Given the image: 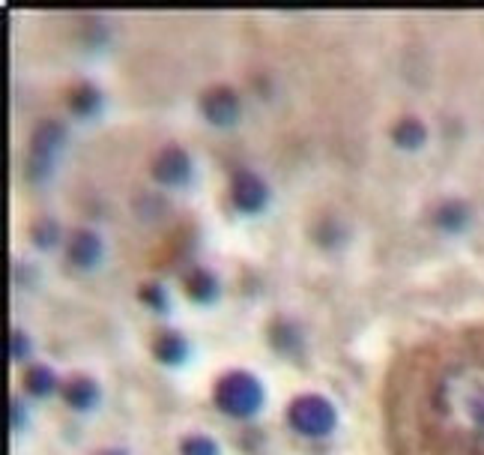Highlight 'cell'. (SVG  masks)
Returning a JSON list of instances; mask_svg holds the SVG:
<instances>
[{
    "mask_svg": "<svg viewBox=\"0 0 484 455\" xmlns=\"http://www.w3.org/2000/svg\"><path fill=\"white\" fill-rule=\"evenodd\" d=\"M63 402H67L69 407H76V411H90L93 405L99 402V387L93 378H69L67 384H63Z\"/></svg>",
    "mask_w": 484,
    "mask_h": 455,
    "instance_id": "obj_9",
    "label": "cell"
},
{
    "mask_svg": "<svg viewBox=\"0 0 484 455\" xmlns=\"http://www.w3.org/2000/svg\"><path fill=\"white\" fill-rule=\"evenodd\" d=\"M63 141H67V129H63L58 120H42V123L33 129L31 156H27V177L33 183L45 180L54 171V162H58V156L63 150Z\"/></svg>",
    "mask_w": 484,
    "mask_h": 455,
    "instance_id": "obj_3",
    "label": "cell"
},
{
    "mask_svg": "<svg viewBox=\"0 0 484 455\" xmlns=\"http://www.w3.org/2000/svg\"><path fill=\"white\" fill-rule=\"evenodd\" d=\"M33 240L40 243L42 249L54 246V240H58V228H54V222H40V225L33 228Z\"/></svg>",
    "mask_w": 484,
    "mask_h": 455,
    "instance_id": "obj_17",
    "label": "cell"
},
{
    "mask_svg": "<svg viewBox=\"0 0 484 455\" xmlns=\"http://www.w3.org/2000/svg\"><path fill=\"white\" fill-rule=\"evenodd\" d=\"M27 350H31V341H27V336L22 330H15L13 336H9V357L13 359H22Z\"/></svg>",
    "mask_w": 484,
    "mask_h": 455,
    "instance_id": "obj_18",
    "label": "cell"
},
{
    "mask_svg": "<svg viewBox=\"0 0 484 455\" xmlns=\"http://www.w3.org/2000/svg\"><path fill=\"white\" fill-rule=\"evenodd\" d=\"M201 111L212 126H230L239 117V96L230 87H210L201 96Z\"/></svg>",
    "mask_w": 484,
    "mask_h": 455,
    "instance_id": "obj_6",
    "label": "cell"
},
{
    "mask_svg": "<svg viewBox=\"0 0 484 455\" xmlns=\"http://www.w3.org/2000/svg\"><path fill=\"white\" fill-rule=\"evenodd\" d=\"M230 198H234L237 210L242 213H260L269 201V189L257 174L239 168L234 174V180H230Z\"/></svg>",
    "mask_w": 484,
    "mask_h": 455,
    "instance_id": "obj_5",
    "label": "cell"
},
{
    "mask_svg": "<svg viewBox=\"0 0 484 455\" xmlns=\"http://www.w3.org/2000/svg\"><path fill=\"white\" fill-rule=\"evenodd\" d=\"M67 258L76 267H81V270L96 267L99 258H102V240H99L96 231H87V228L76 231V234L69 237V243H67Z\"/></svg>",
    "mask_w": 484,
    "mask_h": 455,
    "instance_id": "obj_8",
    "label": "cell"
},
{
    "mask_svg": "<svg viewBox=\"0 0 484 455\" xmlns=\"http://www.w3.org/2000/svg\"><path fill=\"white\" fill-rule=\"evenodd\" d=\"M69 108L76 114H96L102 108V93L93 85H76L69 90Z\"/></svg>",
    "mask_w": 484,
    "mask_h": 455,
    "instance_id": "obj_12",
    "label": "cell"
},
{
    "mask_svg": "<svg viewBox=\"0 0 484 455\" xmlns=\"http://www.w3.org/2000/svg\"><path fill=\"white\" fill-rule=\"evenodd\" d=\"M440 225H449V228H458L461 225V210L454 207V204H445V207L440 210Z\"/></svg>",
    "mask_w": 484,
    "mask_h": 455,
    "instance_id": "obj_19",
    "label": "cell"
},
{
    "mask_svg": "<svg viewBox=\"0 0 484 455\" xmlns=\"http://www.w3.org/2000/svg\"><path fill=\"white\" fill-rule=\"evenodd\" d=\"M392 138H395L398 147H404V150H416V147L425 141V126L413 117H404L401 123L395 126Z\"/></svg>",
    "mask_w": 484,
    "mask_h": 455,
    "instance_id": "obj_14",
    "label": "cell"
},
{
    "mask_svg": "<svg viewBox=\"0 0 484 455\" xmlns=\"http://www.w3.org/2000/svg\"><path fill=\"white\" fill-rule=\"evenodd\" d=\"M153 354H156V359H159V363H165V366L183 363V359H185V339L180 336V332L165 330L162 336L156 339Z\"/></svg>",
    "mask_w": 484,
    "mask_h": 455,
    "instance_id": "obj_10",
    "label": "cell"
},
{
    "mask_svg": "<svg viewBox=\"0 0 484 455\" xmlns=\"http://www.w3.org/2000/svg\"><path fill=\"white\" fill-rule=\"evenodd\" d=\"M180 452L183 455H219V443L207 438V434H189V438L180 443Z\"/></svg>",
    "mask_w": 484,
    "mask_h": 455,
    "instance_id": "obj_15",
    "label": "cell"
},
{
    "mask_svg": "<svg viewBox=\"0 0 484 455\" xmlns=\"http://www.w3.org/2000/svg\"><path fill=\"white\" fill-rule=\"evenodd\" d=\"M287 420H291V425L300 434H305V438H326L332 429H335V407L326 402L323 396H300L293 398L291 407H287Z\"/></svg>",
    "mask_w": 484,
    "mask_h": 455,
    "instance_id": "obj_4",
    "label": "cell"
},
{
    "mask_svg": "<svg viewBox=\"0 0 484 455\" xmlns=\"http://www.w3.org/2000/svg\"><path fill=\"white\" fill-rule=\"evenodd\" d=\"M99 455H126L123 450H105V452H99Z\"/></svg>",
    "mask_w": 484,
    "mask_h": 455,
    "instance_id": "obj_20",
    "label": "cell"
},
{
    "mask_svg": "<svg viewBox=\"0 0 484 455\" xmlns=\"http://www.w3.org/2000/svg\"><path fill=\"white\" fill-rule=\"evenodd\" d=\"M392 455H484V327L407 348L386 380Z\"/></svg>",
    "mask_w": 484,
    "mask_h": 455,
    "instance_id": "obj_1",
    "label": "cell"
},
{
    "mask_svg": "<svg viewBox=\"0 0 484 455\" xmlns=\"http://www.w3.org/2000/svg\"><path fill=\"white\" fill-rule=\"evenodd\" d=\"M54 387H58V380L49 366H31L24 371V389L31 396H49Z\"/></svg>",
    "mask_w": 484,
    "mask_h": 455,
    "instance_id": "obj_13",
    "label": "cell"
},
{
    "mask_svg": "<svg viewBox=\"0 0 484 455\" xmlns=\"http://www.w3.org/2000/svg\"><path fill=\"white\" fill-rule=\"evenodd\" d=\"M192 174V159L183 147L176 144H167L159 150V156L153 159V177L165 183V186H176V183H185Z\"/></svg>",
    "mask_w": 484,
    "mask_h": 455,
    "instance_id": "obj_7",
    "label": "cell"
},
{
    "mask_svg": "<svg viewBox=\"0 0 484 455\" xmlns=\"http://www.w3.org/2000/svg\"><path fill=\"white\" fill-rule=\"evenodd\" d=\"M141 300L150 305V309H167L165 287H162V285H144V287H141Z\"/></svg>",
    "mask_w": 484,
    "mask_h": 455,
    "instance_id": "obj_16",
    "label": "cell"
},
{
    "mask_svg": "<svg viewBox=\"0 0 484 455\" xmlns=\"http://www.w3.org/2000/svg\"><path fill=\"white\" fill-rule=\"evenodd\" d=\"M185 294L198 303H210L219 296V282L210 270H192L185 276Z\"/></svg>",
    "mask_w": 484,
    "mask_h": 455,
    "instance_id": "obj_11",
    "label": "cell"
},
{
    "mask_svg": "<svg viewBox=\"0 0 484 455\" xmlns=\"http://www.w3.org/2000/svg\"><path fill=\"white\" fill-rule=\"evenodd\" d=\"M212 398H216V407L221 414L246 420V416L257 414L260 405H264V387L248 371H228V375L219 378Z\"/></svg>",
    "mask_w": 484,
    "mask_h": 455,
    "instance_id": "obj_2",
    "label": "cell"
}]
</instances>
